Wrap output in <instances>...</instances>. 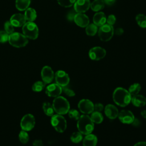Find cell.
I'll return each mask as SVG.
<instances>
[{
	"mask_svg": "<svg viewBox=\"0 0 146 146\" xmlns=\"http://www.w3.org/2000/svg\"><path fill=\"white\" fill-rule=\"evenodd\" d=\"M114 102L120 107H125L129 104L131 101L132 96L128 91L122 87L116 88L112 95Z\"/></svg>",
	"mask_w": 146,
	"mask_h": 146,
	"instance_id": "cell-1",
	"label": "cell"
},
{
	"mask_svg": "<svg viewBox=\"0 0 146 146\" xmlns=\"http://www.w3.org/2000/svg\"><path fill=\"white\" fill-rule=\"evenodd\" d=\"M77 128L83 135L91 133L94 129V123L91 119L90 116L87 115H83L80 116L77 122Z\"/></svg>",
	"mask_w": 146,
	"mask_h": 146,
	"instance_id": "cell-2",
	"label": "cell"
},
{
	"mask_svg": "<svg viewBox=\"0 0 146 146\" xmlns=\"http://www.w3.org/2000/svg\"><path fill=\"white\" fill-rule=\"evenodd\" d=\"M52 105L54 111L57 114L65 115L70 110L69 102L63 96H59L55 98Z\"/></svg>",
	"mask_w": 146,
	"mask_h": 146,
	"instance_id": "cell-3",
	"label": "cell"
},
{
	"mask_svg": "<svg viewBox=\"0 0 146 146\" xmlns=\"http://www.w3.org/2000/svg\"><path fill=\"white\" fill-rule=\"evenodd\" d=\"M8 42L12 46L20 48L25 47L28 43V39L23 34L14 32L9 35Z\"/></svg>",
	"mask_w": 146,
	"mask_h": 146,
	"instance_id": "cell-4",
	"label": "cell"
},
{
	"mask_svg": "<svg viewBox=\"0 0 146 146\" xmlns=\"http://www.w3.org/2000/svg\"><path fill=\"white\" fill-rule=\"evenodd\" d=\"M23 34L31 39H35L38 38L39 30L37 25L33 22H27L22 27Z\"/></svg>",
	"mask_w": 146,
	"mask_h": 146,
	"instance_id": "cell-5",
	"label": "cell"
},
{
	"mask_svg": "<svg viewBox=\"0 0 146 146\" xmlns=\"http://www.w3.org/2000/svg\"><path fill=\"white\" fill-rule=\"evenodd\" d=\"M51 124L58 132H63L67 128V121L65 118L59 114L53 115L51 118Z\"/></svg>",
	"mask_w": 146,
	"mask_h": 146,
	"instance_id": "cell-6",
	"label": "cell"
},
{
	"mask_svg": "<svg viewBox=\"0 0 146 146\" xmlns=\"http://www.w3.org/2000/svg\"><path fill=\"white\" fill-rule=\"evenodd\" d=\"M114 30L112 26L104 24L100 26L98 30V35L101 40L103 42L109 41L112 37Z\"/></svg>",
	"mask_w": 146,
	"mask_h": 146,
	"instance_id": "cell-7",
	"label": "cell"
},
{
	"mask_svg": "<svg viewBox=\"0 0 146 146\" xmlns=\"http://www.w3.org/2000/svg\"><path fill=\"white\" fill-rule=\"evenodd\" d=\"M35 120L34 116L30 113L26 114L23 116L21 120V127L22 130L29 131L35 126Z\"/></svg>",
	"mask_w": 146,
	"mask_h": 146,
	"instance_id": "cell-8",
	"label": "cell"
},
{
	"mask_svg": "<svg viewBox=\"0 0 146 146\" xmlns=\"http://www.w3.org/2000/svg\"><path fill=\"white\" fill-rule=\"evenodd\" d=\"M78 106L79 111L86 115L91 113L94 111V104L91 100L87 99L80 100Z\"/></svg>",
	"mask_w": 146,
	"mask_h": 146,
	"instance_id": "cell-9",
	"label": "cell"
},
{
	"mask_svg": "<svg viewBox=\"0 0 146 146\" xmlns=\"http://www.w3.org/2000/svg\"><path fill=\"white\" fill-rule=\"evenodd\" d=\"M55 79L56 83L61 87L67 86L70 82V77L68 74L63 70H58L55 72Z\"/></svg>",
	"mask_w": 146,
	"mask_h": 146,
	"instance_id": "cell-10",
	"label": "cell"
},
{
	"mask_svg": "<svg viewBox=\"0 0 146 146\" xmlns=\"http://www.w3.org/2000/svg\"><path fill=\"white\" fill-rule=\"evenodd\" d=\"M88 55L91 59L93 60H99L105 57L106 51L102 47H94L90 50Z\"/></svg>",
	"mask_w": 146,
	"mask_h": 146,
	"instance_id": "cell-11",
	"label": "cell"
},
{
	"mask_svg": "<svg viewBox=\"0 0 146 146\" xmlns=\"http://www.w3.org/2000/svg\"><path fill=\"white\" fill-rule=\"evenodd\" d=\"M41 77L45 84L50 83L54 78V73L52 68L48 66H44L41 71Z\"/></svg>",
	"mask_w": 146,
	"mask_h": 146,
	"instance_id": "cell-12",
	"label": "cell"
},
{
	"mask_svg": "<svg viewBox=\"0 0 146 146\" xmlns=\"http://www.w3.org/2000/svg\"><path fill=\"white\" fill-rule=\"evenodd\" d=\"M90 0H76L74 4V8L77 13H83L90 7Z\"/></svg>",
	"mask_w": 146,
	"mask_h": 146,
	"instance_id": "cell-13",
	"label": "cell"
},
{
	"mask_svg": "<svg viewBox=\"0 0 146 146\" xmlns=\"http://www.w3.org/2000/svg\"><path fill=\"white\" fill-rule=\"evenodd\" d=\"M45 92L47 96L50 97L56 98L57 96H59L61 94L62 92V87L58 84L53 83L49 84L48 86L46 87Z\"/></svg>",
	"mask_w": 146,
	"mask_h": 146,
	"instance_id": "cell-14",
	"label": "cell"
},
{
	"mask_svg": "<svg viewBox=\"0 0 146 146\" xmlns=\"http://www.w3.org/2000/svg\"><path fill=\"white\" fill-rule=\"evenodd\" d=\"M118 118L124 124H131L135 119V116L131 111L123 110L119 112Z\"/></svg>",
	"mask_w": 146,
	"mask_h": 146,
	"instance_id": "cell-15",
	"label": "cell"
},
{
	"mask_svg": "<svg viewBox=\"0 0 146 146\" xmlns=\"http://www.w3.org/2000/svg\"><path fill=\"white\" fill-rule=\"evenodd\" d=\"M10 22L14 26V27H21L26 22L25 15L21 13H16L13 14L10 19Z\"/></svg>",
	"mask_w": 146,
	"mask_h": 146,
	"instance_id": "cell-16",
	"label": "cell"
},
{
	"mask_svg": "<svg viewBox=\"0 0 146 146\" xmlns=\"http://www.w3.org/2000/svg\"><path fill=\"white\" fill-rule=\"evenodd\" d=\"M74 21L78 26L81 27H86L90 24L88 17L83 13H76Z\"/></svg>",
	"mask_w": 146,
	"mask_h": 146,
	"instance_id": "cell-17",
	"label": "cell"
},
{
	"mask_svg": "<svg viewBox=\"0 0 146 146\" xmlns=\"http://www.w3.org/2000/svg\"><path fill=\"white\" fill-rule=\"evenodd\" d=\"M104 112L107 117L110 119H115L118 116V109L113 104H107L104 109Z\"/></svg>",
	"mask_w": 146,
	"mask_h": 146,
	"instance_id": "cell-18",
	"label": "cell"
},
{
	"mask_svg": "<svg viewBox=\"0 0 146 146\" xmlns=\"http://www.w3.org/2000/svg\"><path fill=\"white\" fill-rule=\"evenodd\" d=\"M107 18L103 12H98L95 14L93 17V22L97 26H102L106 22Z\"/></svg>",
	"mask_w": 146,
	"mask_h": 146,
	"instance_id": "cell-19",
	"label": "cell"
},
{
	"mask_svg": "<svg viewBox=\"0 0 146 146\" xmlns=\"http://www.w3.org/2000/svg\"><path fill=\"white\" fill-rule=\"evenodd\" d=\"M131 102L135 107H141L146 104V98L143 95L137 94L132 96Z\"/></svg>",
	"mask_w": 146,
	"mask_h": 146,
	"instance_id": "cell-20",
	"label": "cell"
},
{
	"mask_svg": "<svg viewBox=\"0 0 146 146\" xmlns=\"http://www.w3.org/2000/svg\"><path fill=\"white\" fill-rule=\"evenodd\" d=\"M98 142L97 137L92 133L86 135L83 140V146H96Z\"/></svg>",
	"mask_w": 146,
	"mask_h": 146,
	"instance_id": "cell-21",
	"label": "cell"
},
{
	"mask_svg": "<svg viewBox=\"0 0 146 146\" xmlns=\"http://www.w3.org/2000/svg\"><path fill=\"white\" fill-rule=\"evenodd\" d=\"M25 17L26 21L27 22H33L34 21L37 17L36 11L31 7H28L25 12Z\"/></svg>",
	"mask_w": 146,
	"mask_h": 146,
	"instance_id": "cell-22",
	"label": "cell"
},
{
	"mask_svg": "<svg viewBox=\"0 0 146 146\" xmlns=\"http://www.w3.org/2000/svg\"><path fill=\"white\" fill-rule=\"evenodd\" d=\"M105 6L103 0H94L90 5V7L94 11H98L102 10Z\"/></svg>",
	"mask_w": 146,
	"mask_h": 146,
	"instance_id": "cell-23",
	"label": "cell"
},
{
	"mask_svg": "<svg viewBox=\"0 0 146 146\" xmlns=\"http://www.w3.org/2000/svg\"><path fill=\"white\" fill-rule=\"evenodd\" d=\"M30 4V0H16L15 6L19 11L26 10Z\"/></svg>",
	"mask_w": 146,
	"mask_h": 146,
	"instance_id": "cell-24",
	"label": "cell"
},
{
	"mask_svg": "<svg viewBox=\"0 0 146 146\" xmlns=\"http://www.w3.org/2000/svg\"><path fill=\"white\" fill-rule=\"evenodd\" d=\"M43 110L44 113L48 116H52L54 115L55 112L52 107V105L49 102H44L42 106Z\"/></svg>",
	"mask_w": 146,
	"mask_h": 146,
	"instance_id": "cell-25",
	"label": "cell"
},
{
	"mask_svg": "<svg viewBox=\"0 0 146 146\" xmlns=\"http://www.w3.org/2000/svg\"><path fill=\"white\" fill-rule=\"evenodd\" d=\"M90 117L93 123L96 124H100L103 120V116L100 112L93 111L91 113Z\"/></svg>",
	"mask_w": 146,
	"mask_h": 146,
	"instance_id": "cell-26",
	"label": "cell"
},
{
	"mask_svg": "<svg viewBox=\"0 0 146 146\" xmlns=\"http://www.w3.org/2000/svg\"><path fill=\"white\" fill-rule=\"evenodd\" d=\"M140 90H141L140 84L139 83H136L130 86L128 91L131 96H134V95H137L139 92L140 91Z\"/></svg>",
	"mask_w": 146,
	"mask_h": 146,
	"instance_id": "cell-27",
	"label": "cell"
},
{
	"mask_svg": "<svg viewBox=\"0 0 146 146\" xmlns=\"http://www.w3.org/2000/svg\"><path fill=\"white\" fill-rule=\"evenodd\" d=\"M86 34L89 36H94L98 32V26L94 23L89 24L86 28Z\"/></svg>",
	"mask_w": 146,
	"mask_h": 146,
	"instance_id": "cell-28",
	"label": "cell"
},
{
	"mask_svg": "<svg viewBox=\"0 0 146 146\" xmlns=\"http://www.w3.org/2000/svg\"><path fill=\"white\" fill-rule=\"evenodd\" d=\"M136 21L137 25L141 28H146V16L142 14H139L136 17Z\"/></svg>",
	"mask_w": 146,
	"mask_h": 146,
	"instance_id": "cell-29",
	"label": "cell"
},
{
	"mask_svg": "<svg viewBox=\"0 0 146 146\" xmlns=\"http://www.w3.org/2000/svg\"><path fill=\"white\" fill-rule=\"evenodd\" d=\"M82 139H83L82 133H81L80 132H73L70 137L71 141L74 143H78L80 141H81Z\"/></svg>",
	"mask_w": 146,
	"mask_h": 146,
	"instance_id": "cell-30",
	"label": "cell"
},
{
	"mask_svg": "<svg viewBox=\"0 0 146 146\" xmlns=\"http://www.w3.org/2000/svg\"><path fill=\"white\" fill-rule=\"evenodd\" d=\"M45 83L42 81H37L35 82L33 86L32 90L35 92H40L43 90L45 87Z\"/></svg>",
	"mask_w": 146,
	"mask_h": 146,
	"instance_id": "cell-31",
	"label": "cell"
},
{
	"mask_svg": "<svg viewBox=\"0 0 146 146\" xmlns=\"http://www.w3.org/2000/svg\"><path fill=\"white\" fill-rule=\"evenodd\" d=\"M18 137L20 141L23 144H26V143L28 142L29 140V136L28 133L26 131L24 130H22L19 132Z\"/></svg>",
	"mask_w": 146,
	"mask_h": 146,
	"instance_id": "cell-32",
	"label": "cell"
},
{
	"mask_svg": "<svg viewBox=\"0 0 146 146\" xmlns=\"http://www.w3.org/2000/svg\"><path fill=\"white\" fill-rule=\"evenodd\" d=\"M57 1L59 5L64 7H69L72 6L76 1V0H57Z\"/></svg>",
	"mask_w": 146,
	"mask_h": 146,
	"instance_id": "cell-33",
	"label": "cell"
},
{
	"mask_svg": "<svg viewBox=\"0 0 146 146\" xmlns=\"http://www.w3.org/2000/svg\"><path fill=\"white\" fill-rule=\"evenodd\" d=\"M68 116L70 117V118H71V119H73L74 120H78L80 116L79 112L75 109L70 110L68 112Z\"/></svg>",
	"mask_w": 146,
	"mask_h": 146,
	"instance_id": "cell-34",
	"label": "cell"
},
{
	"mask_svg": "<svg viewBox=\"0 0 146 146\" xmlns=\"http://www.w3.org/2000/svg\"><path fill=\"white\" fill-rule=\"evenodd\" d=\"M4 29L5 31L9 34H11L14 31V26L11 24V23L9 21H6L4 24Z\"/></svg>",
	"mask_w": 146,
	"mask_h": 146,
	"instance_id": "cell-35",
	"label": "cell"
},
{
	"mask_svg": "<svg viewBox=\"0 0 146 146\" xmlns=\"http://www.w3.org/2000/svg\"><path fill=\"white\" fill-rule=\"evenodd\" d=\"M9 35L5 31H0V43H5L9 40Z\"/></svg>",
	"mask_w": 146,
	"mask_h": 146,
	"instance_id": "cell-36",
	"label": "cell"
},
{
	"mask_svg": "<svg viewBox=\"0 0 146 146\" xmlns=\"http://www.w3.org/2000/svg\"><path fill=\"white\" fill-rule=\"evenodd\" d=\"M62 91L67 96H68L69 97H72L75 95V93L74 92V91L72 90H71L68 87H66V86L62 87Z\"/></svg>",
	"mask_w": 146,
	"mask_h": 146,
	"instance_id": "cell-37",
	"label": "cell"
},
{
	"mask_svg": "<svg viewBox=\"0 0 146 146\" xmlns=\"http://www.w3.org/2000/svg\"><path fill=\"white\" fill-rule=\"evenodd\" d=\"M106 22H107V24L112 26L113 25L115 24V23L116 22V17H115V16L114 15H112V14L110 15L108 17Z\"/></svg>",
	"mask_w": 146,
	"mask_h": 146,
	"instance_id": "cell-38",
	"label": "cell"
},
{
	"mask_svg": "<svg viewBox=\"0 0 146 146\" xmlns=\"http://www.w3.org/2000/svg\"><path fill=\"white\" fill-rule=\"evenodd\" d=\"M104 108V106L102 103H97L94 104V110L97 112H101Z\"/></svg>",
	"mask_w": 146,
	"mask_h": 146,
	"instance_id": "cell-39",
	"label": "cell"
},
{
	"mask_svg": "<svg viewBox=\"0 0 146 146\" xmlns=\"http://www.w3.org/2000/svg\"><path fill=\"white\" fill-rule=\"evenodd\" d=\"M75 10L74 11H73V10H72V11H70L68 13V14L67 15V19L68 20V21H74V17H75Z\"/></svg>",
	"mask_w": 146,
	"mask_h": 146,
	"instance_id": "cell-40",
	"label": "cell"
},
{
	"mask_svg": "<svg viewBox=\"0 0 146 146\" xmlns=\"http://www.w3.org/2000/svg\"><path fill=\"white\" fill-rule=\"evenodd\" d=\"M132 124L133 126H135V127H139L141 125V122L140 121V120H139L137 118H135L133 122L131 123Z\"/></svg>",
	"mask_w": 146,
	"mask_h": 146,
	"instance_id": "cell-41",
	"label": "cell"
},
{
	"mask_svg": "<svg viewBox=\"0 0 146 146\" xmlns=\"http://www.w3.org/2000/svg\"><path fill=\"white\" fill-rule=\"evenodd\" d=\"M33 145L34 146H42L43 145V143L42 141L41 140H35L33 143Z\"/></svg>",
	"mask_w": 146,
	"mask_h": 146,
	"instance_id": "cell-42",
	"label": "cell"
},
{
	"mask_svg": "<svg viewBox=\"0 0 146 146\" xmlns=\"http://www.w3.org/2000/svg\"><path fill=\"white\" fill-rule=\"evenodd\" d=\"M123 32H124V31H123V29L122 28L118 27V28H117L116 29V30H115V31L114 33L117 35H121L123 34Z\"/></svg>",
	"mask_w": 146,
	"mask_h": 146,
	"instance_id": "cell-43",
	"label": "cell"
},
{
	"mask_svg": "<svg viewBox=\"0 0 146 146\" xmlns=\"http://www.w3.org/2000/svg\"><path fill=\"white\" fill-rule=\"evenodd\" d=\"M116 0H104V2L105 4H107L108 5H113Z\"/></svg>",
	"mask_w": 146,
	"mask_h": 146,
	"instance_id": "cell-44",
	"label": "cell"
},
{
	"mask_svg": "<svg viewBox=\"0 0 146 146\" xmlns=\"http://www.w3.org/2000/svg\"><path fill=\"white\" fill-rule=\"evenodd\" d=\"M133 146H146V142L140 141L136 143Z\"/></svg>",
	"mask_w": 146,
	"mask_h": 146,
	"instance_id": "cell-45",
	"label": "cell"
},
{
	"mask_svg": "<svg viewBox=\"0 0 146 146\" xmlns=\"http://www.w3.org/2000/svg\"><path fill=\"white\" fill-rule=\"evenodd\" d=\"M141 116H142L144 118L146 119V110H143V111H142L141 112Z\"/></svg>",
	"mask_w": 146,
	"mask_h": 146,
	"instance_id": "cell-46",
	"label": "cell"
}]
</instances>
